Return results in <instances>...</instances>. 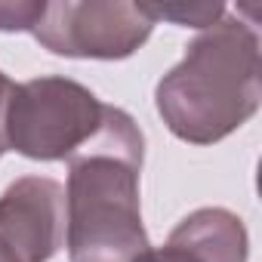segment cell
<instances>
[{
    "label": "cell",
    "instance_id": "obj_2",
    "mask_svg": "<svg viewBox=\"0 0 262 262\" xmlns=\"http://www.w3.org/2000/svg\"><path fill=\"white\" fill-rule=\"evenodd\" d=\"M259 34L241 19H219L164 74L155 102L170 133L191 145H213L247 123L262 99Z\"/></svg>",
    "mask_w": 262,
    "mask_h": 262
},
{
    "label": "cell",
    "instance_id": "obj_4",
    "mask_svg": "<svg viewBox=\"0 0 262 262\" xmlns=\"http://www.w3.org/2000/svg\"><path fill=\"white\" fill-rule=\"evenodd\" d=\"M155 22L142 4H47L31 34L56 56L126 59L151 34Z\"/></svg>",
    "mask_w": 262,
    "mask_h": 262
},
{
    "label": "cell",
    "instance_id": "obj_5",
    "mask_svg": "<svg viewBox=\"0 0 262 262\" xmlns=\"http://www.w3.org/2000/svg\"><path fill=\"white\" fill-rule=\"evenodd\" d=\"M65 244V188L25 176L0 194V262H50Z\"/></svg>",
    "mask_w": 262,
    "mask_h": 262
},
{
    "label": "cell",
    "instance_id": "obj_7",
    "mask_svg": "<svg viewBox=\"0 0 262 262\" xmlns=\"http://www.w3.org/2000/svg\"><path fill=\"white\" fill-rule=\"evenodd\" d=\"M145 16L151 22H179V25H194V28H210L216 25L222 16H225V7L222 4H142Z\"/></svg>",
    "mask_w": 262,
    "mask_h": 262
},
{
    "label": "cell",
    "instance_id": "obj_1",
    "mask_svg": "<svg viewBox=\"0 0 262 262\" xmlns=\"http://www.w3.org/2000/svg\"><path fill=\"white\" fill-rule=\"evenodd\" d=\"M142 158L145 139L136 120L105 105L93 139L68 158L65 237L71 262H136L151 247L139 210Z\"/></svg>",
    "mask_w": 262,
    "mask_h": 262
},
{
    "label": "cell",
    "instance_id": "obj_8",
    "mask_svg": "<svg viewBox=\"0 0 262 262\" xmlns=\"http://www.w3.org/2000/svg\"><path fill=\"white\" fill-rule=\"evenodd\" d=\"M47 4H0V31H31Z\"/></svg>",
    "mask_w": 262,
    "mask_h": 262
},
{
    "label": "cell",
    "instance_id": "obj_6",
    "mask_svg": "<svg viewBox=\"0 0 262 262\" xmlns=\"http://www.w3.org/2000/svg\"><path fill=\"white\" fill-rule=\"evenodd\" d=\"M247 228L234 213L204 207L185 216L164 247H148L136 262H247Z\"/></svg>",
    "mask_w": 262,
    "mask_h": 262
},
{
    "label": "cell",
    "instance_id": "obj_3",
    "mask_svg": "<svg viewBox=\"0 0 262 262\" xmlns=\"http://www.w3.org/2000/svg\"><path fill=\"white\" fill-rule=\"evenodd\" d=\"M105 117V105L77 80L37 77L13 86L7 142L31 161H65L83 148Z\"/></svg>",
    "mask_w": 262,
    "mask_h": 262
},
{
    "label": "cell",
    "instance_id": "obj_9",
    "mask_svg": "<svg viewBox=\"0 0 262 262\" xmlns=\"http://www.w3.org/2000/svg\"><path fill=\"white\" fill-rule=\"evenodd\" d=\"M13 86H16V83H10L4 74H0V155L10 148V142H7V105H10Z\"/></svg>",
    "mask_w": 262,
    "mask_h": 262
}]
</instances>
